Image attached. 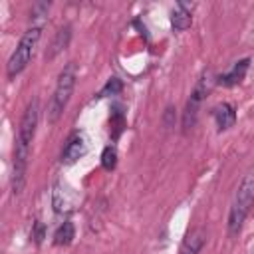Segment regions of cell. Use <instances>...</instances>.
<instances>
[{"instance_id":"obj_1","label":"cell","mask_w":254,"mask_h":254,"mask_svg":"<svg viewBox=\"0 0 254 254\" xmlns=\"http://www.w3.org/2000/svg\"><path fill=\"white\" fill-rule=\"evenodd\" d=\"M38 119H40V101H38V97H34L28 103V107L20 119V125H18V135H16V145H14V155H12V177H10L14 194H20L26 185L28 159H30V151H32V141L36 137Z\"/></svg>"},{"instance_id":"obj_2","label":"cell","mask_w":254,"mask_h":254,"mask_svg":"<svg viewBox=\"0 0 254 254\" xmlns=\"http://www.w3.org/2000/svg\"><path fill=\"white\" fill-rule=\"evenodd\" d=\"M252 204H254V167H250L246 171V175L242 177V181L234 192V198H232V204L228 210V234L230 236H236L240 232Z\"/></svg>"},{"instance_id":"obj_3","label":"cell","mask_w":254,"mask_h":254,"mask_svg":"<svg viewBox=\"0 0 254 254\" xmlns=\"http://www.w3.org/2000/svg\"><path fill=\"white\" fill-rule=\"evenodd\" d=\"M75 81H77V65L73 62L65 64L58 75V81H56V87H54V95L50 99V105H48V123H56L62 113L65 111L69 99H71V93L75 89Z\"/></svg>"},{"instance_id":"obj_4","label":"cell","mask_w":254,"mask_h":254,"mask_svg":"<svg viewBox=\"0 0 254 254\" xmlns=\"http://www.w3.org/2000/svg\"><path fill=\"white\" fill-rule=\"evenodd\" d=\"M42 28H44V24H34V26H30L22 34L16 50L12 52V56H10L8 64H6V75H8V79H14L30 64V60L34 56V50H36V46H38V42L42 38Z\"/></svg>"},{"instance_id":"obj_5","label":"cell","mask_w":254,"mask_h":254,"mask_svg":"<svg viewBox=\"0 0 254 254\" xmlns=\"http://www.w3.org/2000/svg\"><path fill=\"white\" fill-rule=\"evenodd\" d=\"M212 71L210 69H204L200 79L196 81L190 97L187 99V105H185V111H183V131H189L196 125V117H198V109H200V103L202 99L208 95V91L212 89Z\"/></svg>"},{"instance_id":"obj_6","label":"cell","mask_w":254,"mask_h":254,"mask_svg":"<svg viewBox=\"0 0 254 254\" xmlns=\"http://www.w3.org/2000/svg\"><path fill=\"white\" fill-rule=\"evenodd\" d=\"M87 151V143H85V137L81 133H71L64 145V151H62V163L64 165H73L77 163Z\"/></svg>"},{"instance_id":"obj_7","label":"cell","mask_w":254,"mask_h":254,"mask_svg":"<svg viewBox=\"0 0 254 254\" xmlns=\"http://www.w3.org/2000/svg\"><path fill=\"white\" fill-rule=\"evenodd\" d=\"M73 192L64 183H56L52 190V204L56 212H69L73 208Z\"/></svg>"},{"instance_id":"obj_8","label":"cell","mask_w":254,"mask_h":254,"mask_svg":"<svg viewBox=\"0 0 254 254\" xmlns=\"http://www.w3.org/2000/svg\"><path fill=\"white\" fill-rule=\"evenodd\" d=\"M204 242H206V230L202 226H196L185 236V240L179 248V254H198L202 250Z\"/></svg>"},{"instance_id":"obj_9","label":"cell","mask_w":254,"mask_h":254,"mask_svg":"<svg viewBox=\"0 0 254 254\" xmlns=\"http://www.w3.org/2000/svg\"><path fill=\"white\" fill-rule=\"evenodd\" d=\"M69 40H71V26H62L58 32H56V36L52 38V42H50V46H48V50H46V60L50 62V60H54L58 54H62L67 46H69Z\"/></svg>"},{"instance_id":"obj_10","label":"cell","mask_w":254,"mask_h":254,"mask_svg":"<svg viewBox=\"0 0 254 254\" xmlns=\"http://www.w3.org/2000/svg\"><path fill=\"white\" fill-rule=\"evenodd\" d=\"M192 24V4L179 2L171 14V26L175 32H183Z\"/></svg>"},{"instance_id":"obj_11","label":"cell","mask_w":254,"mask_h":254,"mask_svg":"<svg viewBox=\"0 0 254 254\" xmlns=\"http://www.w3.org/2000/svg\"><path fill=\"white\" fill-rule=\"evenodd\" d=\"M212 117L216 121L218 131H226V129H230L236 123V109L230 103H218L212 109Z\"/></svg>"},{"instance_id":"obj_12","label":"cell","mask_w":254,"mask_h":254,"mask_svg":"<svg viewBox=\"0 0 254 254\" xmlns=\"http://www.w3.org/2000/svg\"><path fill=\"white\" fill-rule=\"evenodd\" d=\"M248 65H250V60H248V58L236 62V64L230 67V71H226V73H222V75L218 77V83L224 85V87H232V85L240 83V81L244 79L246 71H248Z\"/></svg>"},{"instance_id":"obj_13","label":"cell","mask_w":254,"mask_h":254,"mask_svg":"<svg viewBox=\"0 0 254 254\" xmlns=\"http://www.w3.org/2000/svg\"><path fill=\"white\" fill-rule=\"evenodd\" d=\"M75 238V228H73V222L69 220H64L58 230L54 232V244L56 246H69Z\"/></svg>"},{"instance_id":"obj_14","label":"cell","mask_w":254,"mask_h":254,"mask_svg":"<svg viewBox=\"0 0 254 254\" xmlns=\"http://www.w3.org/2000/svg\"><path fill=\"white\" fill-rule=\"evenodd\" d=\"M101 167L105 171H113L117 167V149L115 145H107L101 153Z\"/></svg>"},{"instance_id":"obj_15","label":"cell","mask_w":254,"mask_h":254,"mask_svg":"<svg viewBox=\"0 0 254 254\" xmlns=\"http://www.w3.org/2000/svg\"><path fill=\"white\" fill-rule=\"evenodd\" d=\"M123 89V83H121V79L119 77H109V81L105 83V87L97 93V97H107V95H115V93H119Z\"/></svg>"},{"instance_id":"obj_16","label":"cell","mask_w":254,"mask_h":254,"mask_svg":"<svg viewBox=\"0 0 254 254\" xmlns=\"http://www.w3.org/2000/svg\"><path fill=\"white\" fill-rule=\"evenodd\" d=\"M32 236H34V240H36L38 244L42 242V238H44V226H42L40 222H36V230H34V234H32Z\"/></svg>"}]
</instances>
